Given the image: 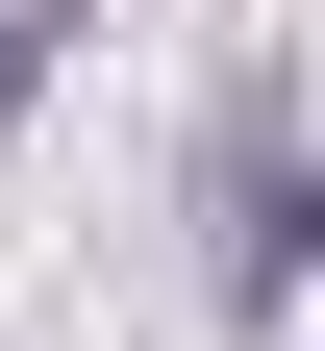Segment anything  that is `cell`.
I'll return each instance as SVG.
<instances>
[{
    "label": "cell",
    "instance_id": "obj_1",
    "mask_svg": "<svg viewBox=\"0 0 325 351\" xmlns=\"http://www.w3.org/2000/svg\"><path fill=\"white\" fill-rule=\"evenodd\" d=\"M25 75H51V0H0V125H25Z\"/></svg>",
    "mask_w": 325,
    "mask_h": 351
}]
</instances>
